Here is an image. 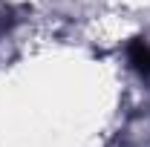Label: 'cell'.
<instances>
[{"instance_id":"1","label":"cell","mask_w":150,"mask_h":147,"mask_svg":"<svg viewBox=\"0 0 150 147\" xmlns=\"http://www.w3.org/2000/svg\"><path fill=\"white\" fill-rule=\"evenodd\" d=\"M127 55H130V64L142 75H150V46H147V40L136 37L130 46H127Z\"/></svg>"}]
</instances>
